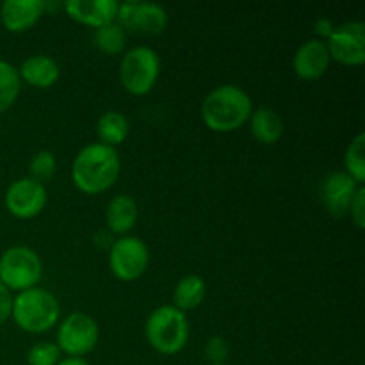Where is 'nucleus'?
<instances>
[{
    "label": "nucleus",
    "instance_id": "1",
    "mask_svg": "<svg viewBox=\"0 0 365 365\" xmlns=\"http://www.w3.org/2000/svg\"><path fill=\"white\" fill-rule=\"evenodd\" d=\"M121 160L116 148L91 143L84 146L71 164V180L84 195H102L116 184Z\"/></svg>",
    "mask_w": 365,
    "mask_h": 365
},
{
    "label": "nucleus",
    "instance_id": "2",
    "mask_svg": "<svg viewBox=\"0 0 365 365\" xmlns=\"http://www.w3.org/2000/svg\"><path fill=\"white\" fill-rule=\"evenodd\" d=\"M253 113L252 96L242 88L225 84L212 89L203 100L202 120L209 130L228 134L248 123Z\"/></svg>",
    "mask_w": 365,
    "mask_h": 365
},
{
    "label": "nucleus",
    "instance_id": "3",
    "mask_svg": "<svg viewBox=\"0 0 365 365\" xmlns=\"http://www.w3.org/2000/svg\"><path fill=\"white\" fill-rule=\"evenodd\" d=\"M61 307L56 296L41 287L18 292L11 305V317L27 334H45L59 321Z\"/></svg>",
    "mask_w": 365,
    "mask_h": 365
},
{
    "label": "nucleus",
    "instance_id": "4",
    "mask_svg": "<svg viewBox=\"0 0 365 365\" xmlns=\"http://www.w3.org/2000/svg\"><path fill=\"white\" fill-rule=\"evenodd\" d=\"M148 344L160 355H177L187 346L189 321L184 312L173 305H164L153 310L145 324Z\"/></svg>",
    "mask_w": 365,
    "mask_h": 365
},
{
    "label": "nucleus",
    "instance_id": "5",
    "mask_svg": "<svg viewBox=\"0 0 365 365\" xmlns=\"http://www.w3.org/2000/svg\"><path fill=\"white\" fill-rule=\"evenodd\" d=\"M41 277V259L32 248L11 246L0 255V284L9 292H24L38 287Z\"/></svg>",
    "mask_w": 365,
    "mask_h": 365
},
{
    "label": "nucleus",
    "instance_id": "6",
    "mask_svg": "<svg viewBox=\"0 0 365 365\" xmlns=\"http://www.w3.org/2000/svg\"><path fill=\"white\" fill-rule=\"evenodd\" d=\"M159 73L160 59L150 46H135L128 50L120 63L121 86L134 96L148 95L157 84Z\"/></svg>",
    "mask_w": 365,
    "mask_h": 365
},
{
    "label": "nucleus",
    "instance_id": "7",
    "mask_svg": "<svg viewBox=\"0 0 365 365\" xmlns=\"http://www.w3.org/2000/svg\"><path fill=\"white\" fill-rule=\"evenodd\" d=\"M150 264V250L143 239L123 235L109 248V269L118 280L134 282L145 274Z\"/></svg>",
    "mask_w": 365,
    "mask_h": 365
},
{
    "label": "nucleus",
    "instance_id": "8",
    "mask_svg": "<svg viewBox=\"0 0 365 365\" xmlns=\"http://www.w3.org/2000/svg\"><path fill=\"white\" fill-rule=\"evenodd\" d=\"M100 328L91 316L84 312H71L57 330V348L73 359H82L98 344Z\"/></svg>",
    "mask_w": 365,
    "mask_h": 365
},
{
    "label": "nucleus",
    "instance_id": "9",
    "mask_svg": "<svg viewBox=\"0 0 365 365\" xmlns=\"http://www.w3.org/2000/svg\"><path fill=\"white\" fill-rule=\"evenodd\" d=\"M116 21L125 32H138L145 36H159L168 27V14L163 6L141 0H127L120 4Z\"/></svg>",
    "mask_w": 365,
    "mask_h": 365
},
{
    "label": "nucleus",
    "instance_id": "10",
    "mask_svg": "<svg viewBox=\"0 0 365 365\" xmlns=\"http://www.w3.org/2000/svg\"><path fill=\"white\" fill-rule=\"evenodd\" d=\"M327 43L330 59L342 66H362L365 63V24L348 21L335 27Z\"/></svg>",
    "mask_w": 365,
    "mask_h": 365
},
{
    "label": "nucleus",
    "instance_id": "11",
    "mask_svg": "<svg viewBox=\"0 0 365 365\" xmlns=\"http://www.w3.org/2000/svg\"><path fill=\"white\" fill-rule=\"evenodd\" d=\"M6 209L18 220H32L39 216L46 205V189L34 178H18L6 191Z\"/></svg>",
    "mask_w": 365,
    "mask_h": 365
},
{
    "label": "nucleus",
    "instance_id": "12",
    "mask_svg": "<svg viewBox=\"0 0 365 365\" xmlns=\"http://www.w3.org/2000/svg\"><path fill=\"white\" fill-rule=\"evenodd\" d=\"M360 185L344 171H334L321 182V200L331 217H344Z\"/></svg>",
    "mask_w": 365,
    "mask_h": 365
},
{
    "label": "nucleus",
    "instance_id": "13",
    "mask_svg": "<svg viewBox=\"0 0 365 365\" xmlns=\"http://www.w3.org/2000/svg\"><path fill=\"white\" fill-rule=\"evenodd\" d=\"M118 7H120V2L116 0H68V2H63V9L66 11L71 20L93 29L116 21Z\"/></svg>",
    "mask_w": 365,
    "mask_h": 365
},
{
    "label": "nucleus",
    "instance_id": "14",
    "mask_svg": "<svg viewBox=\"0 0 365 365\" xmlns=\"http://www.w3.org/2000/svg\"><path fill=\"white\" fill-rule=\"evenodd\" d=\"M45 14V0H6L0 6L4 29L14 34L27 32Z\"/></svg>",
    "mask_w": 365,
    "mask_h": 365
},
{
    "label": "nucleus",
    "instance_id": "15",
    "mask_svg": "<svg viewBox=\"0 0 365 365\" xmlns=\"http://www.w3.org/2000/svg\"><path fill=\"white\" fill-rule=\"evenodd\" d=\"M330 61L327 43L321 39H310L303 43L294 53L292 68H294V73L303 81H317L327 73Z\"/></svg>",
    "mask_w": 365,
    "mask_h": 365
},
{
    "label": "nucleus",
    "instance_id": "16",
    "mask_svg": "<svg viewBox=\"0 0 365 365\" xmlns=\"http://www.w3.org/2000/svg\"><path fill=\"white\" fill-rule=\"evenodd\" d=\"M20 81L25 84L32 86L38 89H48L59 81V64L48 56H31L21 63L20 70Z\"/></svg>",
    "mask_w": 365,
    "mask_h": 365
},
{
    "label": "nucleus",
    "instance_id": "17",
    "mask_svg": "<svg viewBox=\"0 0 365 365\" xmlns=\"http://www.w3.org/2000/svg\"><path fill=\"white\" fill-rule=\"evenodd\" d=\"M138 202L130 195H116L107 205L106 223L113 234L127 235L138 225Z\"/></svg>",
    "mask_w": 365,
    "mask_h": 365
},
{
    "label": "nucleus",
    "instance_id": "18",
    "mask_svg": "<svg viewBox=\"0 0 365 365\" xmlns=\"http://www.w3.org/2000/svg\"><path fill=\"white\" fill-rule=\"evenodd\" d=\"M250 130L253 138L262 145H274L284 134V121L280 114L271 107H259L250 116Z\"/></svg>",
    "mask_w": 365,
    "mask_h": 365
},
{
    "label": "nucleus",
    "instance_id": "19",
    "mask_svg": "<svg viewBox=\"0 0 365 365\" xmlns=\"http://www.w3.org/2000/svg\"><path fill=\"white\" fill-rule=\"evenodd\" d=\"M128 132H130V123L120 110H107L96 123V134H98L100 143L110 146V148L120 146L128 138Z\"/></svg>",
    "mask_w": 365,
    "mask_h": 365
},
{
    "label": "nucleus",
    "instance_id": "20",
    "mask_svg": "<svg viewBox=\"0 0 365 365\" xmlns=\"http://www.w3.org/2000/svg\"><path fill=\"white\" fill-rule=\"evenodd\" d=\"M207 284L198 274H187L177 284L173 291V307L180 312L195 310L205 299Z\"/></svg>",
    "mask_w": 365,
    "mask_h": 365
},
{
    "label": "nucleus",
    "instance_id": "21",
    "mask_svg": "<svg viewBox=\"0 0 365 365\" xmlns=\"http://www.w3.org/2000/svg\"><path fill=\"white\" fill-rule=\"evenodd\" d=\"M93 45L106 56H120L127 45V32L118 21H110V24L95 29Z\"/></svg>",
    "mask_w": 365,
    "mask_h": 365
},
{
    "label": "nucleus",
    "instance_id": "22",
    "mask_svg": "<svg viewBox=\"0 0 365 365\" xmlns=\"http://www.w3.org/2000/svg\"><path fill=\"white\" fill-rule=\"evenodd\" d=\"M21 91V81L18 70L7 61L0 59V114L14 106Z\"/></svg>",
    "mask_w": 365,
    "mask_h": 365
},
{
    "label": "nucleus",
    "instance_id": "23",
    "mask_svg": "<svg viewBox=\"0 0 365 365\" xmlns=\"http://www.w3.org/2000/svg\"><path fill=\"white\" fill-rule=\"evenodd\" d=\"M346 175L353 178L359 185L365 182V134L360 132L355 139L348 145L344 153Z\"/></svg>",
    "mask_w": 365,
    "mask_h": 365
},
{
    "label": "nucleus",
    "instance_id": "24",
    "mask_svg": "<svg viewBox=\"0 0 365 365\" xmlns=\"http://www.w3.org/2000/svg\"><path fill=\"white\" fill-rule=\"evenodd\" d=\"M29 171H31V178H34V180H48L57 171L56 155L48 152V150H41V152L34 153L31 164H29Z\"/></svg>",
    "mask_w": 365,
    "mask_h": 365
},
{
    "label": "nucleus",
    "instance_id": "25",
    "mask_svg": "<svg viewBox=\"0 0 365 365\" xmlns=\"http://www.w3.org/2000/svg\"><path fill=\"white\" fill-rule=\"evenodd\" d=\"M61 362V349L53 342H38L27 353L29 365H57Z\"/></svg>",
    "mask_w": 365,
    "mask_h": 365
},
{
    "label": "nucleus",
    "instance_id": "26",
    "mask_svg": "<svg viewBox=\"0 0 365 365\" xmlns=\"http://www.w3.org/2000/svg\"><path fill=\"white\" fill-rule=\"evenodd\" d=\"M203 353H205V359L209 362H212V365L225 364V360L230 355V346H228L227 339L220 337V335H214V337H210L207 341Z\"/></svg>",
    "mask_w": 365,
    "mask_h": 365
},
{
    "label": "nucleus",
    "instance_id": "27",
    "mask_svg": "<svg viewBox=\"0 0 365 365\" xmlns=\"http://www.w3.org/2000/svg\"><path fill=\"white\" fill-rule=\"evenodd\" d=\"M351 214V220L353 223L356 225V228H362L365 227V187L360 185L359 191H356L355 198H353L351 207H349V212Z\"/></svg>",
    "mask_w": 365,
    "mask_h": 365
},
{
    "label": "nucleus",
    "instance_id": "28",
    "mask_svg": "<svg viewBox=\"0 0 365 365\" xmlns=\"http://www.w3.org/2000/svg\"><path fill=\"white\" fill-rule=\"evenodd\" d=\"M11 305H13V296L0 284V327L11 317Z\"/></svg>",
    "mask_w": 365,
    "mask_h": 365
},
{
    "label": "nucleus",
    "instance_id": "29",
    "mask_svg": "<svg viewBox=\"0 0 365 365\" xmlns=\"http://www.w3.org/2000/svg\"><path fill=\"white\" fill-rule=\"evenodd\" d=\"M334 31H335V25L331 24V20H328V18H319V20H317L316 34L319 36L321 41H328V38L334 34Z\"/></svg>",
    "mask_w": 365,
    "mask_h": 365
},
{
    "label": "nucleus",
    "instance_id": "30",
    "mask_svg": "<svg viewBox=\"0 0 365 365\" xmlns=\"http://www.w3.org/2000/svg\"><path fill=\"white\" fill-rule=\"evenodd\" d=\"M57 365H89L84 359H73V356H68V359L61 360Z\"/></svg>",
    "mask_w": 365,
    "mask_h": 365
},
{
    "label": "nucleus",
    "instance_id": "31",
    "mask_svg": "<svg viewBox=\"0 0 365 365\" xmlns=\"http://www.w3.org/2000/svg\"><path fill=\"white\" fill-rule=\"evenodd\" d=\"M217 365H227V364H217Z\"/></svg>",
    "mask_w": 365,
    "mask_h": 365
}]
</instances>
